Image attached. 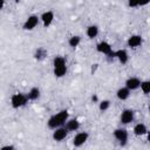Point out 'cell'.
<instances>
[{
  "label": "cell",
  "instance_id": "cell-1",
  "mask_svg": "<svg viewBox=\"0 0 150 150\" xmlns=\"http://www.w3.org/2000/svg\"><path fill=\"white\" fill-rule=\"evenodd\" d=\"M68 118H69V112H68V110H66V109L60 110L59 112L52 115V116L48 118V121H47V127H48L49 129L54 130V129L57 128V127L64 125V123H66V121H67Z\"/></svg>",
  "mask_w": 150,
  "mask_h": 150
},
{
  "label": "cell",
  "instance_id": "cell-2",
  "mask_svg": "<svg viewBox=\"0 0 150 150\" xmlns=\"http://www.w3.org/2000/svg\"><path fill=\"white\" fill-rule=\"evenodd\" d=\"M9 102H11V107L13 109H19V108L25 107L29 101H28V97H27L26 94H23V93H15V94H13L11 96Z\"/></svg>",
  "mask_w": 150,
  "mask_h": 150
},
{
  "label": "cell",
  "instance_id": "cell-3",
  "mask_svg": "<svg viewBox=\"0 0 150 150\" xmlns=\"http://www.w3.org/2000/svg\"><path fill=\"white\" fill-rule=\"evenodd\" d=\"M112 135H114L115 139L118 141V143H120L122 146H124V145L127 144L128 138H129V134H128V130H127V129H124V128H116V129L114 130Z\"/></svg>",
  "mask_w": 150,
  "mask_h": 150
},
{
  "label": "cell",
  "instance_id": "cell-4",
  "mask_svg": "<svg viewBox=\"0 0 150 150\" xmlns=\"http://www.w3.org/2000/svg\"><path fill=\"white\" fill-rule=\"evenodd\" d=\"M39 22H40V18L38 15H35V14H32L22 23V29L23 30H33L39 25Z\"/></svg>",
  "mask_w": 150,
  "mask_h": 150
},
{
  "label": "cell",
  "instance_id": "cell-5",
  "mask_svg": "<svg viewBox=\"0 0 150 150\" xmlns=\"http://www.w3.org/2000/svg\"><path fill=\"white\" fill-rule=\"evenodd\" d=\"M68 134H69V131L67 130V128H66L64 125H61V127H57V128L54 129L52 137H53V139L56 141V142H62L63 139L67 138Z\"/></svg>",
  "mask_w": 150,
  "mask_h": 150
},
{
  "label": "cell",
  "instance_id": "cell-6",
  "mask_svg": "<svg viewBox=\"0 0 150 150\" xmlns=\"http://www.w3.org/2000/svg\"><path fill=\"white\" fill-rule=\"evenodd\" d=\"M89 138V134L87 131H81V132H77L75 134V136L73 137V145L75 148H80L82 146Z\"/></svg>",
  "mask_w": 150,
  "mask_h": 150
},
{
  "label": "cell",
  "instance_id": "cell-7",
  "mask_svg": "<svg viewBox=\"0 0 150 150\" xmlns=\"http://www.w3.org/2000/svg\"><path fill=\"white\" fill-rule=\"evenodd\" d=\"M39 18H40V21L42 22L43 27H45V28H48V27L53 23L54 18H55V14H54L53 11H46V12H43Z\"/></svg>",
  "mask_w": 150,
  "mask_h": 150
},
{
  "label": "cell",
  "instance_id": "cell-8",
  "mask_svg": "<svg viewBox=\"0 0 150 150\" xmlns=\"http://www.w3.org/2000/svg\"><path fill=\"white\" fill-rule=\"evenodd\" d=\"M135 118V111L132 109H123L122 112H121V116H120V121L122 124H129L134 121Z\"/></svg>",
  "mask_w": 150,
  "mask_h": 150
},
{
  "label": "cell",
  "instance_id": "cell-9",
  "mask_svg": "<svg viewBox=\"0 0 150 150\" xmlns=\"http://www.w3.org/2000/svg\"><path fill=\"white\" fill-rule=\"evenodd\" d=\"M143 42V39L141 35L138 34H134V35H130L127 40V45L129 48H138Z\"/></svg>",
  "mask_w": 150,
  "mask_h": 150
},
{
  "label": "cell",
  "instance_id": "cell-10",
  "mask_svg": "<svg viewBox=\"0 0 150 150\" xmlns=\"http://www.w3.org/2000/svg\"><path fill=\"white\" fill-rule=\"evenodd\" d=\"M115 59L118 60L121 64H127L129 61V54L127 49H117L115 50Z\"/></svg>",
  "mask_w": 150,
  "mask_h": 150
},
{
  "label": "cell",
  "instance_id": "cell-11",
  "mask_svg": "<svg viewBox=\"0 0 150 150\" xmlns=\"http://www.w3.org/2000/svg\"><path fill=\"white\" fill-rule=\"evenodd\" d=\"M139 84H141V80L136 76H131L129 79H127L124 86L129 89V90H136L139 88Z\"/></svg>",
  "mask_w": 150,
  "mask_h": 150
},
{
  "label": "cell",
  "instance_id": "cell-12",
  "mask_svg": "<svg viewBox=\"0 0 150 150\" xmlns=\"http://www.w3.org/2000/svg\"><path fill=\"white\" fill-rule=\"evenodd\" d=\"M64 127L67 128V130L70 132V131H77L81 127V123L77 118H68L64 123Z\"/></svg>",
  "mask_w": 150,
  "mask_h": 150
},
{
  "label": "cell",
  "instance_id": "cell-13",
  "mask_svg": "<svg viewBox=\"0 0 150 150\" xmlns=\"http://www.w3.org/2000/svg\"><path fill=\"white\" fill-rule=\"evenodd\" d=\"M96 50L103 55H107L108 53H110L112 50V47L109 42L107 41H100L97 45H96Z\"/></svg>",
  "mask_w": 150,
  "mask_h": 150
},
{
  "label": "cell",
  "instance_id": "cell-14",
  "mask_svg": "<svg viewBox=\"0 0 150 150\" xmlns=\"http://www.w3.org/2000/svg\"><path fill=\"white\" fill-rule=\"evenodd\" d=\"M130 94H131V90H129L125 86L124 87H121L117 89L116 91V97L120 100V101H125L130 97Z\"/></svg>",
  "mask_w": 150,
  "mask_h": 150
},
{
  "label": "cell",
  "instance_id": "cell-15",
  "mask_svg": "<svg viewBox=\"0 0 150 150\" xmlns=\"http://www.w3.org/2000/svg\"><path fill=\"white\" fill-rule=\"evenodd\" d=\"M132 132L136 136H143V135L148 134V128H146V125L144 123H137V124L134 125Z\"/></svg>",
  "mask_w": 150,
  "mask_h": 150
},
{
  "label": "cell",
  "instance_id": "cell-16",
  "mask_svg": "<svg viewBox=\"0 0 150 150\" xmlns=\"http://www.w3.org/2000/svg\"><path fill=\"white\" fill-rule=\"evenodd\" d=\"M26 95H27V97H28V101H36V100L40 97V95H41L40 88H38V87H32V88L28 90V93H27Z\"/></svg>",
  "mask_w": 150,
  "mask_h": 150
},
{
  "label": "cell",
  "instance_id": "cell-17",
  "mask_svg": "<svg viewBox=\"0 0 150 150\" xmlns=\"http://www.w3.org/2000/svg\"><path fill=\"white\" fill-rule=\"evenodd\" d=\"M86 35L89 38V39H94L98 35V26L96 25H89L86 29Z\"/></svg>",
  "mask_w": 150,
  "mask_h": 150
},
{
  "label": "cell",
  "instance_id": "cell-18",
  "mask_svg": "<svg viewBox=\"0 0 150 150\" xmlns=\"http://www.w3.org/2000/svg\"><path fill=\"white\" fill-rule=\"evenodd\" d=\"M47 50L43 48V47H39L36 50H35V53H34V59L35 60H38V61H42L43 59H46V56H47Z\"/></svg>",
  "mask_w": 150,
  "mask_h": 150
},
{
  "label": "cell",
  "instance_id": "cell-19",
  "mask_svg": "<svg viewBox=\"0 0 150 150\" xmlns=\"http://www.w3.org/2000/svg\"><path fill=\"white\" fill-rule=\"evenodd\" d=\"M80 43H81V36L80 35H71L68 39V45L71 48H76Z\"/></svg>",
  "mask_w": 150,
  "mask_h": 150
},
{
  "label": "cell",
  "instance_id": "cell-20",
  "mask_svg": "<svg viewBox=\"0 0 150 150\" xmlns=\"http://www.w3.org/2000/svg\"><path fill=\"white\" fill-rule=\"evenodd\" d=\"M63 66H67L66 63V59L63 56H55L53 59V68H57V67H63Z\"/></svg>",
  "mask_w": 150,
  "mask_h": 150
},
{
  "label": "cell",
  "instance_id": "cell-21",
  "mask_svg": "<svg viewBox=\"0 0 150 150\" xmlns=\"http://www.w3.org/2000/svg\"><path fill=\"white\" fill-rule=\"evenodd\" d=\"M53 74L55 77H63L67 74V66L63 67H57V68H53Z\"/></svg>",
  "mask_w": 150,
  "mask_h": 150
},
{
  "label": "cell",
  "instance_id": "cell-22",
  "mask_svg": "<svg viewBox=\"0 0 150 150\" xmlns=\"http://www.w3.org/2000/svg\"><path fill=\"white\" fill-rule=\"evenodd\" d=\"M110 101L109 100H102V101H98V110L104 112L107 111L109 108H110Z\"/></svg>",
  "mask_w": 150,
  "mask_h": 150
},
{
  "label": "cell",
  "instance_id": "cell-23",
  "mask_svg": "<svg viewBox=\"0 0 150 150\" xmlns=\"http://www.w3.org/2000/svg\"><path fill=\"white\" fill-rule=\"evenodd\" d=\"M139 88L142 90L143 94L148 95L150 93V81L149 80H145V81H141V84H139Z\"/></svg>",
  "mask_w": 150,
  "mask_h": 150
},
{
  "label": "cell",
  "instance_id": "cell-24",
  "mask_svg": "<svg viewBox=\"0 0 150 150\" xmlns=\"http://www.w3.org/2000/svg\"><path fill=\"white\" fill-rule=\"evenodd\" d=\"M138 5H139V0H128V6L131 8L138 7Z\"/></svg>",
  "mask_w": 150,
  "mask_h": 150
},
{
  "label": "cell",
  "instance_id": "cell-25",
  "mask_svg": "<svg viewBox=\"0 0 150 150\" xmlns=\"http://www.w3.org/2000/svg\"><path fill=\"white\" fill-rule=\"evenodd\" d=\"M13 149H15V146L12 144H7V145H4L0 148V150H13Z\"/></svg>",
  "mask_w": 150,
  "mask_h": 150
},
{
  "label": "cell",
  "instance_id": "cell-26",
  "mask_svg": "<svg viewBox=\"0 0 150 150\" xmlns=\"http://www.w3.org/2000/svg\"><path fill=\"white\" fill-rule=\"evenodd\" d=\"M149 2H150V0H139V5H138V7H139V6H141V7L146 6Z\"/></svg>",
  "mask_w": 150,
  "mask_h": 150
},
{
  "label": "cell",
  "instance_id": "cell-27",
  "mask_svg": "<svg viewBox=\"0 0 150 150\" xmlns=\"http://www.w3.org/2000/svg\"><path fill=\"white\" fill-rule=\"evenodd\" d=\"M97 68H98V64H97V63H94V64H91V69H90L91 74H94V73L97 70Z\"/></svg>",
  "mask_w": 150,
  "mask_h": 150
},
{
  "label": "cell",
  "instance_id": "cell-28",
  "mask_svg": "<svg viewBox=\"0 0 150 150\" xmlns=\"http://www.w3.org/2000/svg\"><path fill=\"white\" fill-rule=\"evenodd\" d=\"M91 101H93V102H95V103H96V102H98V96H97L96 94H94V95L91 96Z\"/></svg>",
  "mask_w": 150,
  "mask_h": 150
},
{
  "label": "cell",
  "instance_id": "cell-29",
  "mask_svg": "<svg viewBox=\"0 0 150 150\" xmlns=\"http://www.w3.org/2000/svg\"><path fill=\"white\" fill-rule=\"evenodd\" d=\"M5 7V0H0V11Z\"/></svg>",
  "mask_w": 150,
  "mask_h": 150
},
{
  "label": "cell",
  "instance_id": "cell-30",
  "mask_svg": "<svg viewBox=\"0 0 150 150\" xmlns=\"http://www.w3.org/2000/svg\"><path fill=\"white\" fill-rule=\"evenodd\" d=\"M20 1H21V0H14V2H15V4H19Z\"/></svg>",
  "mask_w": 150,
  "mask_h": 150
}]
</instances>
